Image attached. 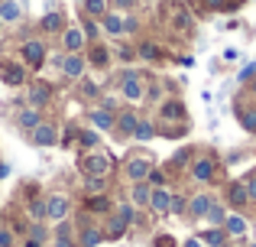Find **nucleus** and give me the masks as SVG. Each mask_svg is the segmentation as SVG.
I'll list each match as a JSON object with an SVG mask.
<instances>
[{
	"label": "nucleus",
	"instance_id": "1",
	"mask_svg": "<svg viewBox=\"0 0 256 247\" xmlns=\"http://www.w3.org/2000/svg\"><path fill=\"white\" fill-rule=\"evenodd\" d=\"M117 88H120V95H124V101H143L146 98V78L130 69V72H124Z\"/></svg>",
	"mask_w": 256,
	"mask_h": 247
},
{
	"label": "nucleus",
	"instance_id": "2",
	"mask_svg": "<svg viewBox=\"0 0 256 247\" xmlns=\"http://www.w3.org/2000/svg\"><path fill=\"white\" fill-rule=\"evenodd\" d=\"M114 169V159L107 156V153H88V156H82V172L84 176H104Z\"/></svg>",
	"mask_w": 256,
	"mask_h": 247
},
{
	"label": "nucleus",
	"instance_id": "3",
	"mask_svg": "<svg viewBox=\"0 0 256 247\" xmlns=\"http://www.w3.org/2000/svg\"><path fill=\"white\" fill-rule=\"evenodd\" d=\"M72 211V198L56 192V195H46V221H65V215Z\"/></svg>",
	"mask_w": 256,
	"mask_h": 247
},
{
	"label": "nucleus",
	"instance_id": "4",
	"mask_svg": "<svg viewBox=\"0 0 256 247\" xmlns=\"http://www.w3.org/2000/svg\"><path fill=\"white\" fill-rule=\"evenodd\" d=\"M42 62H46L42 39H26V43H23V65H26V69H32V72H39V69H42Z\"/></svg>",
	"mask_w": 256,
	"mask_h": 247
},
{
	"label": "nucleus",
	"instance_id": "5",
	"mask_svg": "<svg viewBox=\"0 0 256 247\" xmlns=\"http://www.w3.org/2000/svg\"><path fill=\"white\" fill-rule=\"evenodd\" d=\"M30 140H32V146H52V143H58L56 124H52V121H39V124L30 130Z\"/></svg>",
	"mask_w": 256,
	"mask_h": 247
},
{
	"label": "nucleus",
	"instance_id": "6",
	"mask_svg": "<svg viewBox=\"0 0 256 247\" xmlns=\"http://www.w3.org/2000/svg\"><path fill=\"white\" fill-rule=\"evenodd\" d=\"M0 78H4V85H10V88H20V85L26 82V65L4 59V62H0Z\"/></svg>",
	"mask_w": 256,
	"mask_h": 247
},
{
	"label": "nucleus",
	"instance_id": "7",
	"mask_svg": "<svg viewBox=\"0 0 256 247\" xmlns=\"http://www.w3.org/2000/svg\"><path fill=\"white\" fill-rule=\"evenodd\" d=\"M58 62H62V75H68V78H84L88 59L82 56V52H65Z\"/></svg>",
	"mask_w": 256,
	"mask_h": 247
},
{
	"label": "nucleus",
	"instance_id": "8",
	"mask_svg": "<svg viewBox=\"0 0 256 247\" xmlns=\"http://www.w3.org/2000/svg\"><path fill=\"white\" fill-rule=\"evenodd\" d=\"M84 46H88V39H84L82 26H65L62 30V49L65 52H84Z\"/></svg>",
	"mask_w": 256,
	"mask_h": 247
},
{
	"label": "nucleus",
	"instance_id": "9",
	"mask_svg": "<svg viewBox=\"0 0 256 247\" xmlns=\"http://www.w3.org/2000/svg\"><path fill=\"white\" fill-rule=\"evenodd\" d=\"M150 169H152V163H150L146 156H133V159H126V179H130V182H146Z\"/></svg>",
	"mask_w": 256,
	"mask_h": 247
},
{
	"label": "nucleus",
	"instance_id": "10",
	"mask_svg": "<svg viewBox=\"0 0 256 247\" xmlns=\"http://www.w3.org/2000/svg\"><path fill=\"white\" fill-rule=\"evenodd\" d=\"M169 198H172V192L166 189V185H159V189L150 192V202H146V208H150L152 215H169Z\"/></svg>",
	"mask_w": 256,
	"mask_h": 247
},
{
	"label": "nucleus",
	"instance_id": "11",
	"mask_svg": "<svg viewBox=\"0 0 256 247\" xmlns=\"http://www.w3.org/2000/svg\"><path fill=\"white\" fill-rule=\"evenodd\" d=\"M214 172H218V166H214L211 156H198L192 163V179H194V182H211Z\"/></svg>",
	"mask_w": 256,
	"mask_h": 247
},
{
	"label": "nucleus",
	"instance_id": "12",
	"mask_svg": "<svg viewBox=\"0 0 256 247\" xmlns=\"http://www.w3.org/2000/svg\"><path fill=\"white\" fill-rule=\"evenodd\" d=\"M88 117H91V127H94V130H100V133L114 130V121H117V114H114V111H107V108H94Z\"/></svg>",
	"mask_w": 256,
	"mask_h": 247
},
{
	"label": "nucleus",
	"instance_id": "13",
	"mask_svg": "<svg viewBox=\"0 0 256 247\" xmlns=\"http://www.w3.org/2000/svg\"><path fill=\"white\" fill-rule=\"evenodd\" d=\"M26 98H30V108H46V104L52 101V85H32L30 91H26Z\"/></svg>",
	"mask_w": 256,
	"mask_h": 247
},
{
	"label": "nucleus",
	"instance_id": "14",
	"mask_svg": "<svg viewBox=\"0 0 256 247\" xmlns=\"http://www.w3.org/2000/svg\"><path fill=\"white\" fill-rule=\"evenodd\" d=\"M136 121H140V114H133V111H120L117 121H114V130H117L120 137H133V130H136Z\"/></svg>",
	"mask_w": 256,
	"mask_h": 247
},
{
	"label": "nucleus",
	"instance_id": "15",
	"mask_svg": "<svg viewBox=\"0 0 256 247\" xmlns=\"http://www.w3.org/2000/svg\"><path fill=\"white\" fill-rule=\"evenodd\" d=\"M159 117H166V121H182V124H188V111H185V104H182V101H166V104H162V111H159Z\"/></svg>",
	"mask_w": 256,
	"mask_h": 247
},
{
	"label": "nucleus",
	"instance_id": "16",
	"mask_svg": "<svg viewBox=\"0 0 256 247\" xmlns=\"http://www.w3.org/2000/svg\"><path fill=\"white\" fill-rule=\"evenodd\" d=\"M227 202H230L234 208H244V205L250 202V195H246V185H244V182H230V189H227Z\"/></svg>",
	"mask_w": 256,
	"mask_h": 247
},
{
	"label": "nucleus",
	"instance_id": "17",
	"mask_svg": "<svg viewBox=\"0 0 256 247\" xmlns=\"http://www.w3.org/2000/svg\"><path fill=\"white\" fill-rule=\"evenodd\" d=\"M175 17H172V26H175V30H182V33H188V30H192V26H194V20H192V13H188V7H175Z\"/></svg>",
	"mask_w": 256,
	"mask_h": 247
},
{
	"label": "nucleus",
	"instance_id": "18",
	"mask_svg": "<svg viewBox=\"0 0 256 247\" xmlns=\"http://www.w3.org/2000/svg\"><path fill=\"white\" fill-rule=\"evenodd\" d=\"M211 202H214L211 195H192V202H188L185 208H188V215H192V218H204V211H208V205H211Z\"/></svg>",
	"mask_w": 256,
	"mask_h": 247
},
{
	"label": "nucleus",
	"instance_id": "19",
	"mask_svg": "<svg viewBox=\"0 0 256 247\" xmlns=\"http://www.w3.org/2000/svg\"><path fill=\"white\" fill-rule=\"evenodd\" d=\"M224 234L244 237V234H246V221H244L240 215H227V218H224Z\"/></svg>",
	"mask_w": 256,
	"mask_h": 247
},
{
	"label": "nucleus",
	"instance_id": "20",
	"mask_svg": "<svg viewBox=\"0 0 256 247\" xmlns=\"http://www.w3.org/2000/svg\"><path fill=\"white\" fill-rule=\"evenodd\" d=\"M20 17H23V10H20L16 0H0V20L4 23H16Z\"/></svg>",
	"mask_w": 256,
	"mask_h": 247
},
{
	"label": "nucleus",
	"instance_id": "21",
	"mask_svg": "<svg viewBox=\"0 0 256 247\" xmlns=\"http://www.w3.org/2000/svg\"><path fill=\"white\" fill-rule=\"evenodd\" d=\"M100 26H104L110 36H124V17H120V13H104V17H100Z\"/></svg>",
	"mask_w": 256,
	"mask_h": 247
},
{
	"label": "nucleus",
	"instance_id": "22",
	"mask_svg": "<svg viewBox=\"0 0 256 247\" xmlns=\"http://www.w3.org/2000/svg\"><path fill=\"white\" fill-rule=\"evenodd\" d=\"M150 192H152V185H150V182H133V192H130V202L136 205V208H143V205L150 202Z\"/></svg>",
	"mask_w": 256,
	"mask_h": 247
},
{
	"label": "nucleus",
	"instance_id": "23",
	"mask_svg": "<svg viewBox=\"0 0 256 247\" xmlns=\"http://www.w3.org/2000/svg\"><path fill=\"white\" fill-rule=\"evenodd\" d=\"M16 121H20V127H23V130H32V127L42 121V111H39V108H23Z\"/></svg>",
	"mask_w": 256,
	"mask_h": 247
},
{
	"label": "nucleus",
	"instance_id": "24",
	"mask_svg": "<svg viewBox=\"0 0 256 247\" xmlns=\"http://www.w3.org/2000/svg\"><path fill=\"white\" fill-rule=\"evenodd\" d=\"M88 65H94V69H104L107 62H110V52L104 49V46H91V52H88Z\"/></svg>",
	"mask_w": 256,
	"mask_h": 247
},
{
	"label": "nucleus",
	"instance_id": "25",
	"mask_svg": "<svg viewBox=\"0 0 256 247\" xmlns=\"http://www.w3.org/2000/svg\"><path fill=\"white\" fill-rule=\"evenodd\" d=\"M156 137V127H152L150 117H140L136 121V130H133V140H152Z\"/></svg>",
	"mask_w": 256,
	"mask_h": 247
},
{
	"label": "nucleus",
	"instance_id": "26",
	"mask_svg": "<svg viewBox=\"0 0 256 247\" xmlns=\"http://www.w3.org/2000/svg\"><path fill=\"white\" fill-rule=\"evenodd\" d=\"M39 26H42L46 33H62L65 30V20H62V13H46Z\"/></svg>",
	"mask_w": 256,
	"mask_h": 247
},
{
	"label": "nucleus",
	"instance_id": "27",
	"mask_svg": "<svg viewBox=\"0 0 256 247\" xmlns=\"http://www.w3.org/2000/svg\"><path fill=\"white\" fill-rule=\"evenodd\" d=\"M56 247H75V241H72V224L68 221H58V228H56Z\"/></svg>",
	"mask_w": 256,
	"mask_h": 247
},
{
	"label": "nucleus",
	"instance_id": "28",
	"mask_svg": "<svg viewBox=\"0 0 256 247\" xmlns=\"http://www.w3.org/2000/svg\"><path fill=\"white\" fill-rule=\"evenodd\" d=\"M224 241H227V234L220 228H208L201 234V244H208V247H224Z\"/></svg>",
	"mask_w": 256,
	"mask_h": 247
},
{
	"label": "nucleus",
	"instance_id": "29",
	"mask_svg": "<svg viewBox=\"0 0 256 247\" xmlns=\"http://www.w3.org/2000/svg\"><path fill=\"white\" fill-rule=\"evenodd\" d=\"M117 218L126 224V228H130V224L136 221V205H133V202H120L117 205Z\"/></svg>",
	"mask_w": 256,
	"mask_h": 247
},
{
	"label": "nucleus",
	"instance_id": "30",
	"mask_svg": "<svg viewBox=\"0 0 256 247\" xmlns=\"http://www.w3.org/2000/svg\"><path fill=\"white\" fill-rule=\"evenodd\" d=\"M107 13V0H84V17L100 20Z\"/></svg>",
	"mask_w": 256,
	"mask_h": 247
},
{
	"label": "nucleus",
	"instance_id": "31",
	"mask_svg": "<svg viewBox=\"0 0 256 247\" xmlns=\"http://www.w3.org/2000/svg\"><path fill=\"white\" fill-rule=\"evenodd\" d=\"M140 59H146V62H159V59H162V49H159L156 43H140Z\"/></svg>",
	"mask_w": 256,
	"mask_h": 247
},
{
	"label": "nucleus",
	"instance_id": "32",
	"mask_svg": "<svg viewBox=\"0 0 256 247\" xmlns=\"http://www.w3.org/2000/svg\"><path fill=\"white\" fill-rule=\"evenodd\" d=\"M224 208H220V205L218 202H211V205H208V211H204V221H211L214 224V228H218V224H224Z\"/></svg>",
	"mask_w": 256,
	"mask_h": 247
},
{
	"label": "nucleus",
	"instance_id": "33",
	"mask_svg": "<svg viewBox=\"0 0 256 247\" xmlns=\"http://www.w3.org/2000/svg\"><path fill=\"white\" fill-rule=\"evenodd\" d=\"M124 231H126V224H124V221H120V218H117V215H114V218H107V231H104V234H107V237H110V241H117V237H120V234H124Z\"/></svg>",
	"mask_w": 256,
	"mask_h": 247
},
{
	"label": "nucleus",
	"instance_id": "34",
	"mask_svg": "<svg viewBox=\"0 0 256 247\" xmlns=\"http://www.w3.org/2000/svg\"><path fill=\"white\" fill-rule=\"evenodd\" d=\"M237 117H240V127H244L246 133H256V111H244V108H240Z\"/></svg>",
	"mask_w": 256,
	"mask_h": 247
},
{
	"label": "nucleus",
	"instance_id": "35",
	"mask_svg": "<svg viewBox=\"0 0 256 247\" xmlns=\"http://www.w3.org/2000/svg\"><path fill=\"white\" fill-rule=\"evenodd\" d=\"M100 241H104V234H100L98 228H84L82 231V247H98Z\"/></svg>",
	"mask_w": 256,
	"mask_h": 247
},
{
	"label": "nucleus",
	"instance_id": "36",
	"mask_svg": "<svg viewBox=\"0 0 256 247\" xmlns=\"http://www.w3.org/2000/svg\"><path fill=\"white\" fill-rule=\"evenodd\" d=\"M88 208H91V211H110V198H107V195H91V198H88Z\"/></svg>",
	"mask_w": 256,
	"mask_h": 247
},
{
	"label": "nucleus",
	"instance_id": "37",
	"mask_svg": "<svg viewBox=\"0 0 256 247\" xmlns=\"http://www.w3.org/2000/svg\"><path fill=\"white\" fill-rule=\"evenodd\" d=\"M30 215L36 218V221H46V198H32L30 202Z\"/></svg>",
	"mask_w": 256,
	"mask_h": 247
},
{
	"label": "nucleus",
	"instance_id": "38",
	"mask_svg": "<svg viewBox=\"0 0 256 247\" xmlns=\"http://www.w3.org/2000/svg\"><path fill=\"white\" fill-rule=\"evenodd\" d=\"M75 140H82V146L94 150V146H98V130H78V137H75Z\"/></svg>",
	"mask_w": 256,
	"mask_h": 247
},
{
	"label": "nucleus",
	"instance_id": "39",
	"mask_svg": "<svg viewBox=\"0 0 256 247\" xmlns=\"http://www.w3.org/2000/svg\"><path fill=\"white\" fill-rule=\"evenodd\" d=\"M88 192H91V195L104 192V176H88Z\"/></svg>",
	"mask_w": 256,
	"mask_h": 247
},
{
	"label": "nucleus",
	"instance_id": "40",
	"mask_svg": "<svg viewBox=\"0 0 256 247\" xmlns=\"http://www.w3.org/2000/svg\"><path fill=\"white\" fill-rule=\"evenodd\" d=\"M146 182H150L152 189H159V185H166V172H159V169H150V176H146Z\"/></svg>",
	"mask_w": 256,
	"mask_h": 247
},
{
	"label": "nucleus",
	"instance_id": "41",
	"mask_svg": "<svg viewBox=\"0 0 256 247\" xmlns=\"http://www.w3.org/2000/svg\"><path fill=\"white\" fill-rule=\"evenodd\" d=\"M98 30H100V26H98V23H94V20H91V17H88V20H84V26H82V33H84V39H98Z\"/></svg>",
	"mask_w": 256,
	"mask_h": 247
},
{
	"label": "nucleus",
	"instance_id": "42",
	"mask_svg": "<svg viewBox=\"0 0 256 247\" xmlns=\"http://www.w3.org/2000/svg\"><path fill=\"white\" fill-rule=\"evenodd\" d=\"M185 205H188V202H185L182 195H172V198H169V211H172V215H182V211H185Z\"/></svg>",
	"mask_w": 256,
	"mask_h": 247
},
{
	"label": "nucleus",
	"instance_id": "43",
	"mask_svg": "<svg viewBox=\"0 0 256 247\" xmlns=\"http://www.w3.org/2000/svg\"><path fill=\"white\" fill-rule=\"evenodd\" d=\"M253 75H256V62H250V65H244V69L237 72V82H250Z\"/></svg>",
	"mask_w": 256,
	"mask_h": 247
},
{
	"label": "nucleus",
	"instance_id": "44",
	"mask_svg": "<svg viewBox=\"0 0 256 247\" xmlns=\"http://www.w3.org/2000/svg\"><path fill=\"white\" fill-rule=\"evenodd\" d=\"M244 185H246V195H250V202H256V172H250V176L244 179Z\"/></svg>",
	"mask_w": 256,
	"mask_h": 247
},
{
	"label": "nucleus",
	"instance_id": "45",
	"mask_svg": "<svg viewBox=\"0 0 256 247\" xmlns=\"http://www.w3.org/2000/svg\"><path fill=\"white\" fill-rule=\"evenodd\" d=\"M82 95H84V98H91V101H94V98H98L100 91H98V85H94V82H82Z\"/></svg>",
	"mask_w": 256,
	"mask_h": 247
},
{
	"label": "nucleus",
	"instance_id": "46",
	"mask_svg": "<svg viewBox=\"0 0 256 247\" xmlns=\"http://www.w3.org/2000/svg\"><path fill=\"white\" fill-rule=\"evenodd\" d=\"M30 237L42 244V241H46V228H42V224H32V228H30Z\"/></svg>",
	"mask_w": 256,
	"mask_h": 247
},
{
	"label": "nucleus",
	"instance_id": "47",
	"mask_svg": "<svg viewBox=\"0 0 256 247\" xmlns=\"http://www.w3.org/2000/svg\"><path fill=\"white\" fill-rule=\"evenodd\" d=\"M152 247H175V237L172 234H159L156 241H152Z\"/></svg>",
	"mask_w": 256,
	"mask_h": 247
},
{
	"label": "nucleus",
	"instance_id": "48",
	"mask_svg": "<svg viewBox=\"0 0 256 247\" xmlns=\"http://www.w3.org/2000/svg\"><path fill=\"white\" fill-rule=\"evenodd\" d=\"M201 7H204V10H224L227 0H201Z\"/></svg>",
	"mask_w": 256,
	"mask_h": 247
},
{
	"label": "nucleus",
	"instance_id": "49",
	"mask_svg": "<svg viewBox=\"0 0 256 247\" xmlns=\"http://www.w3.org/2000/svg\"><path fill=\"white\" fill-rule=\"evenodd\" d=\"M0 247H13V231L0 228Z\"/></svg>",
	"mask_w": 256,
	"mask_h": 247
},
{
	"label": "nucleus",
	"instance_id": "50",
	"mask_svg": "<svg viewBox=\"0 0 256 247\" xmlns=\"http://www.w3.org/2000/svg\"><path fill=\"white\" fill-rule=\"evenodd\" d=\"M188 163V150H182V153H175V159H172V166H185Z\"/></svg>",
	"mask_w": 256,
	"mask_h": 247
},
{
	"label": "nucleus",
	"instance_id": "51",
	"mask_svg": "<svg viewBox=\"0 0 256 247\" xmlns=\"http://www.w3.org/2000/svg\"><path fill=\"white\" fill-rule=\"evenodd\" d=\"M114 4H117V7H120V10H130V7H136V4H140V0H114Z\"/></svg>",
	"mask_w": 256,
	"mask_h": 247
},
{
	"label": "nucleus",
	"instance_id": "52",
	"mask_svg": "<svg viewBox=\"0 0 256 247\" xmlns=\"http://www.w3.org/2000/svg\"><path fill=\"white\" fill-rule=\"evenodd\" d=\"M120 59H124V62H130V59H133V49H130V46H124V49H120Z\"/></svg>",
	"mask_w": 256,
	"mask_h": 247
},
{
	"label": "nucleus",
	"instance_id": "53",
	"mask_svg": "<svg viewBox=\"0 0 256 247\" xmlns=\"http://www.w3.org/2000/svg\"><path fill=\"white\" fill-rule=\"evenodd\" d=\"M100 108H107V111H114V108H117V101H114V98H104V101H100Z\"/></svg>",
	"mask_w": 256,
	"mask_h": 247
},
{
	"label": "nucleus",
	"instance_id": "54",
	"mask_svg": "<svg viewBox=\"0 0 256 247\" xmlns=\"http://www.w3.org/2000/svg\"><path fill=\"white\" fill-rule=\"evenodd\" d=\"M185 247H204V244H201V237H188Z\"/></svg>",
	"mask_w": 256,
	"mask_h": 247
},
{
	"label": "nucleus",
	"instance_id": "55",
	"mask_svg": "<svg viewBox=\"0 0 256 247\" xmlns=\"http://www.w3.org/2000/svg\"><path fill=\"white\" fill-rule=\"evenodd\" d=\"M6 172H10V169H6V163H4V159H0V179H4Z\"/></svg>",
	"mask_w": 256,
	"mask_h": 247
},
{
	"label": "nucleus",
	"instance_id": "56",
	"mask_svg": "<svg viewBox=\"0 0 256 247\" xmlns=\"http://www.w3.org/2000/svg\"><path fill=\"white\" fill-rule=\"evenodd\" d=\"M23 247H42V244H39V241H32V237H30V241H26Z\"/></svg>",
	"mask_w": 256,
	"mask_h": 247
},
{
	"label": "nucleus",
	"instance_id": "57",
	"mask_svg": "<svg viewBox=\"0 0 256 247\" xmlns=\"http://www.w3.org/2000/svg\"><path fill=\"white\" fill-rule=\"evenodd\" d=\"M250 91H253V95H256V75H253V82H250Z\"/></svg>",
	"mask_w": 256,
	"mask_h": 247
},
{
	"label": "nucleus",
	"instance_id": "58",
	"mask_svg": "<svg viewBox=\"0 0 256 247\" xmlns=\"http://www.w3.org/2000/svg\"><path fill=\"white\" fill-rule=\"evenodd\" d=\"M0 30H4V20H0Z\"/></svg>",
	"mask_w": 256,
	"mask_h": 247
}]
</instances>
